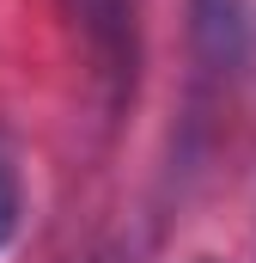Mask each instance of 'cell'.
<instances>
[{"instance_id": "obj_1", "label": "cell", "mask_w": 256, "mask_h": 263, "mask_svg": "<svg viewBox=\"0 0 256 263\" xmlns=\"http://www.w3.org/2000/svg\"><path fill=\"white\" fill-rule=\"evenodd\" d=\"M189 43L201 73H238L250 55V0H189Z\"/></svg>"}, {"instance_id": "obj_3", "label": "cell", "mask_w": 256, "mask_h": 263, "mask_svg": "<svg viewBox=\"0 0 256 263\" xmlns=\"http://www.w3.org/2000/svg\"><path fill=\"white\" fill-rule=\"evenodd\" d=\"M18 214H25V190H18V172L0 159V251L12 245V233H18Z\"/></svg>"}, {"instance_id": "obj_2", "label": "cell", "mask_w": 256, "mask_h": 263, "mask_svg": "<svg viewBox=\"0 0 256 263\" xmlns=\"http://www.w3.org/2000/svg\"><path fill=\"white\" fill-rule=\"evenodd\" d=\"M92 49L110 62L116 80H134V0H73Z\"/></svg>"}, {"instance_id": "obj_4", "label": "cell", "mask_w": 256, "mask_h": 263, "mask_svg": "<svg viewBox=\"0 0 256 263\" xmlns=\"http://www.w3.org/2000/svg\"><path fill=\"white\" fill-rule=\"evenodd\" d=\"M195 263H220V257H195Z\"/></svg>"}]
</instances>
